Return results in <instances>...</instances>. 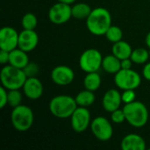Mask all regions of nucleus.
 <instances>
[{
	"instance_id": "obj_1",
	"label": "nucleus",
	"mask_w": 150,
	"mask_h": 150,
	"mask_svg": "<svg viewBox=\"0 0 150 150\" xmlns=\"http://www.w3.org/2000/svg\"><path fill=\"white\" fill-rule=\"evenodd\" d=\"M111 25L112 15L110 11L104 7L92 9L91 14L86 18V26L88 31L96 36L105 35Z\"/></svg>"
},
{
	"instance_id": "obj_2",
	"label": "nucleus",
	"mask_w": 150,
	"mask_h": 150,
	"mask_svg": "<svg viewBox=\"0 0 150 150\" xmlns=\"http://www.w3.org/2000/svg\"><path fill=\"white\" fill-rule=\"evenodd\" d=\"M77 106L75 98L69 95H57L50 100L48 105L51 114L58 119L70 118Z\"/></svg>"
},
{
	"instance_id": "obj_3",
	"label": "nucleus",
	"mask_w": 150,
	"mask_h": 150,
	"mask_svg": "<svg viewBox=\"0 0 150 150\" xmlns=\"http://www.w3.org/2000/svg\"><path fill=\"white\" fill-rule=\"evenodd\" d=\"M123 110L126 120L132 127L140 128L147 125L149 114L147 106L142 102L134 100L129 104H125Z\"/></svg>"
},
{
	"instance_id": "obj_4",
	"label": "nucleus",
	"mask_w": 150,
	"mask_h": 150,
	"mask_svg": "<svg viewBox=\"0 0 150 150\" xmlns=\"http://www.w3.org/2000/svg\"><path fill=\"white\" fill-rule=\"evenodd\" d=\"M26 78L27 76L24 69L16 68L11 64L3 67L1 69V83L7 90L22 89Z\"/></svg>"
},
{
	"instance_id": "obj_5",
	"label": "nucleus",
	"mask_w": 150,
	"mask_h": 150,
	"mask_svg": "<svg viewBox=\"0 0 150 150\" xmlns=\"http://www.w3.org/2000/svg\"><path fill=\"white\" fill-rule=\"evenodd\" d=\"M34 120V115L33 110L25 105H20L12 108L11 112V122L12 127L18 132L28 131Z\"/></svg>"
},
{
	"instance_id": "obj_6",
	"label": "nucleus",
	"mask_w": 150,
	"mask_h": 150,
	"mask_svg": "<svg viewBox=\"0 0 150 150\" xmlns=\"http://www.w3.org/2000/svg\"><path fill=\"white\" fill-rule=\"evenodd\" d=\"M114 83L120 90H136L142 83V78L135 70L123 69L114 75Z\"/></svg>"
},
{
	"instance_id": "obj_7",
	"label": "nucleus",
	"mask_w": 150,
	"mask_h": 150,
	"mask_svg": "<svg viewBox=\"0 0 150 150\" xmlns=\"http://www.w3.org/2000/svg\"><path fill=\"white\" fill-rule=\"evenodd\" d=\"M103 56L96 48H89L83 51L79 58V66L85 73L96 72L102 68Z\"/></svg>"
},
{
	"instance_id": "obj_8",
	"label": "nucleus",
	"mask_w": 150,
	"mask_h": 150,
	"mask_svg": "<svg viewBox=\"0 0 150 150\" xmlns=\"http://www.w3.org/2000/svg\"><path fill=\"white\" fill-rule=\"evenodd\" d=\"M91 129L93 135L101 142L109 141L113 134L112 123L103 116L96 117L91 120Z\"/></svg>"
},
{
	"instance_id": "obj_9",
	"label": "nucleus",
	"mask_w": 150,
	"mask_h": 150,
	"mask_svg": "<svg viewBox=\"0 0 150 150\" xmlns=\"http://www.w3.org/2000/svg\"><path fill=\"white\" fill-rule=\"evenodd\" d=\"M91 112L87 107L77 106L70 117V124L72 129L76 133H83L91 127Z\"/></svg>"
},
{
	"instance_id": "obj_10",
	"label": "nucleus",
	"mask_w": 150,
	"mask_h": 150,
	"mask_svg": "<svg viewBox=\"0 0 150 150\" xmlns=\"http://www.w3.org/2000/svg\"><path fill=\"white\" fill-rule=\"evenodd\" d=\"M72 18V8L70 4L58 2L52 5L48 11V18L54 25L67 23Z\"/></svg>"
},
{
	"instance_id": "obj_11",
	"label": "nucleus",
	"mask_w": 150,
	"mask_h": 150,
	"mask_svg": "<svg viewBox=\"0 0 150 150\" xmlns=\"http://www.w3.org/2000/svg\"><path fill=\"white\" fill-rule=\"evenodd\" d=\"M19 33L11 26H4L0 30V49L11 52L18 47Z\"/></svg>"
},
{
	"instance_id": "obj_12",
	"label": "nucleus",
	"mask_w": 150,
	"mask_h": 150,
	"mask_svg": "<svg viewBox=\"0 0 150 150\" xmlns=\"http://www.w3.org/2000/svg\"><path fill=\"white\" fill-rule=\"evenodd\" d=\"M51 79L56 85L66 86L74 81L75 72L67 65H58L51 71Z\"/></svg>"
},
{
	"instance_id": "obj_13",
	"label": "nucleus",
	"mask_w": 150,
	"mask_h": 150,
	"mask_svg": "<svg viewBox=\"0 0 150 150\" xmlns=\"http://www.w3.org/2000/svg\"><path fill=\"white\" fill-rule=\"evenodd\" d=\"M23 93L31 100L39 99L43 94V84L36 76L27 77L23 87Z\"/></svg>"
},
{
	"instance_id": "obj_14",
	"label": "nucleus",
	"mask_w": 150,
	"mask_h": 150,
	"mask_svg": "<svg viewBox=\"0 0 150 150\" xmlns=\"http://www.w3.org/2000/svg\"><path fill=\"white\" fill-rule=\"evenodd\" d=\"M39 43L38 33L34 30L23 29L18 36V48L29 53L36 48Z\"/></svg>"
},
{
	"instance_id": "obj_15",
	"label": "nucleus",
	"mask_w": 150,
	"mask_h": 150,
	"mask_svg": "<svg viewBox=\"0 0 150 150\" xmlns=\"http://www.w3.org/2000/svg\"><path fill=\"white\" fill-rule=\"evenodd\" d=\"M122 102L121 93L116 89L108 90L103 96L102 98V106L105 111L112 112L120 107Z\"/></svg>"
},
{
	"instance_id": "obj_16",
	"label": "nucleus",
	"mask_w": 150,
	"mask_h": 150,
	"mask_svg": "<svg viewBox=\"0 0 150 150\" xmlns=\"http://www.w3.org/2000/svg\"><path fill=\"white\" fill-rule=\"evenodd\" d=\"M121 149L123 150H145V140L137 134H128L121 141Z\"/></svg>"
},
{
	"instance_id": "obj_17",
	"label": "nucleus",
	"mask_w": 150,
	"mask_h": 150,
	"mask_svg": "<svg viewBox=\"0 0 150 150\" xmlns=\"http://www.w3.org/2000/svg\"><path fill=\"white\" fill-rule=\"evenodd\" d=\"M29 56L27 52L17 47L10 52L9 64L24 69L29 63Z\"/></svg>"
},
{
	"instance_id": "obj_18",
	"label": "nucleus",
	"mask_w": 150,
	"mask_h": 150,
	"mask_svg": "<svg viewBox=\"0 0 150 150\" xmlns=\"http://www.w3.org/2000/svg\"><path fill=\"white\" fill-rule=\"evenodd\" d=\"M102 69L108 74L115 75L121 69V61L114 54H108L103 57Z\"/></svg>"
},
{
	"instance_id": "obj_19",
	"label": "nucleus",
	"mask_w": 150,
	"mask_h": 150,
	"mask_svg": "<svg viewBox=\"0 0 150 150\" xmlns=\"http://www.w3.org/2000/svg\"><path fill=\"white\" fill-rule=\"evenodd\" d=\"M132 52H133V49L130 44L122 40L116 43H113L112 47V54L118 57L120 61L123 59L130 58Z\"/></svg>"
},
{
	"instance_id": "obj_20",
	"label": "nucleus",
	"mask_w": 150,
	"mask_h": 150,
	"mask_svg": "<svg viewBox=\"0 0 150 150\" xmlns=\"http://www.w3.org/2000/svg\"><path fill=\"white\" fill-rule=\"evenodd\" d=\"M101 83H102V79L100 75L98 73V71L87 73L83 78L84 88L91 91H95L98 90L101 86Z\"/></svg>"
},
{
	"instance_id": "obj_21",
	"label": "nucleus",
	"mask_w": 150,
	"mask_h": 150,
	"mask_svg": "<svg viewBox=\"0 0 150 150\" xmlns=\"http://www.w3.org/2000/svg\"><path fill=\"white\" fill-rule=\"evenodd\" d=\"M75 99H76V102L78 106L89 107L95 103L96 97H95L94 91H91L85 89V90L80 91L75 97Z\"/></svg>"
},
{
	"instance_id": "obj_22",
	"label": "nucleus",
	"mask_w": 150,
	"mask_h": 150,
	"mask_svg": "<svg viewBox=\"0 0 150 150\" xmlns=\"http://www.w3.org/2000/svg\"><path fill=\"white\" fill-rule=\"evenodd\" d=\"M72 8V18L76 19H85L91 14L92 9L86 3H77L75 4Z\"/></svg>"
},
{
	"instance_id": "obj_23",
	"label": "nucleus",
	"mask_w": 150,
	"mask_h": 150,
	"mask_svg": "<svg viewBox=\"0 0 150 150\" xmlns=\"http://www.w3.org/2000/svg\"><path fill=\"white\" fill-rule=\"evenodd\" d=\"M150 54L149 50L143 48V47H138L133 50L131 54V60L135 64H144L147 63L148 60L149 59Z\"/></svg>"
},
{
	"instance_id": "obj_24",
	"label": "nucleus",
	"mask_w": 150,
	"mask_h": 150,
	"mask_svg": "<svg viewBox=\"0 0 150 150\" xmlns=\"http://www.w3.org/2000/svg\"><path fill=\"white\" fill-rule=\"evenodd\" d=\"M105 38L112 43H116L120 40H122L123 38V32L121 30L120 27L117 26V25H112L107 32L105 33Z\"/></svg>"
},
{
	"instance_id": "obj_25",
	"label": "nucleus",
	"mask_w": 150,
	"mask_h": 150,
	"mask_svg": "<svg viewBox=\"0 0 150 150\" xmlns=\"http://www.w3.org/2000/svg\"><path fill=\"white\" fill-rule=\"evenodd\" d=\"M37 25H38V19H37V17L33 13L28 12V13H25L22 17L21 25H22L23 29L35 30Z\"/></svg>"
},
{
	"instance_id": "obj_26",
	"label": "nucleus",
	"mask_w": 150,
	"mask_h": 150,
	"mask_svg": "<svg viewBox=\"0 0 150 150\" xmlns=\"http://www.w3.org/2000/svg\"><path fill=\"white\" fill-rule=\"evenodd\" d=\"M22 101V93L19 89L16 90H8V105L14 108L21 105Z\"/></svg>"
},
{
	"instance_id": "obj_27",
	"label": "nucleus",
	"mask_w": 150,
	"mask_h": 150,
	"mask_svg": "<svg viewBox=\"0 0 150 150\" xmlns=\"http://www.w3.org/2000/svg\"><path fill=\"white\" fill-rule=\"evenodd\" d=\"M111 120L115 124H121L126 121V115L123 109H117L111 112Z\"/></svg>"
},
{
	"instance_id": "obj_28",
	"label": "nucleus",
	"mask_w": 150,
	"mask_h": 150,
	"mask_svg": "<svg viewBox=\"0 0 150 150\" xmlns=\"http://www.w3.org/2000/svg\"><path fill=\"white\" fill-rule=\"evenodd\" d=\"M122 102L124 104H129L131 102H134L136 98V94L134 90H125L121 93Z\"/></svg>"
},
{
	"instance_id": "obj_29",
	"label": "nucleus",
	"mask_w": 150,
	"mask_h": 150,
	"mask_svg": "<svg viewBox=\"0 0 150 150\" xmlns=\"http://www.w3.org/2000/svg\"><path fill=\"white\" fill-rule=\"evenodd\" d=\"M24 71H25V75L27 76V77L35 76V75L38 74V72H39V67L36 63L29 62L27 64V66L24 69Z\"/></svg>"
},
{
	"instance_id": "obj_30",
	"label": "nucleus",
	"mask_w": 150,
	"mask_h": 150,
	"mask_svg": "<svg viewBox=\"0 0 150 150\" xmlns=\"http://www.w3.org/2000/svg\"><path fill=\"white\" fill-rule=\"evenodd\" d=\"M0 108L3 109L5 105H8V90L3 85L0 87Z\"/></svg>"
},
{
	"instance_id": "obj_31",
	"label": "nucleus",
	"mask_w": 150,
	"mask_h": 150,
	"mask_svg": "<svg viewBox=\"0 0 150 150\" xmlns=\"http://www.w3.org/2000/svg\"><path fill=\"white\" fill-rule=\"evenodd\" d=\"M9 58H10V52L0 49V63L3 65L9 63Z\"/></svg>"
},
{
	"instance_id": "obj_32",
	"label": "nucleus",
	"mask_w": 150,
	"mask_h": 150,
	"mask_svg": "<svg viewBox=\"0 0 150 150\" xmlns=\"http://www.w3.org/2000/svg\"><path fill=\"white\" fill-rule=\"evenodd\" d=\"M133 63H134V62L131 60V58L123 59V60H121V69H132Z\"/></svg>"
},
{
	"instance_id": "obj_33",
	"label": "nucleus",
	"mask_w": 150,
	"mask_h": 150,
	"mask_svg": "<svg viewBox=\"0 0 150 150\" xmlns=\"http://www.w3.org/2000/svg\"><path fill=\"white\" fill-rule=\"evenodd\" d=\"M142 76L143 77L148 80L150 81V62H147L145 64V66L143 67V69H142Z\"/></svg>"
},
{
	"instance_id": "obj_34",
	"label": "nucleus",
	"mask_w": 150,
	"mask_h": 150,
	"mask_svg": "<svg viewBox=\"0 0 150 150\" xmlns=\"http://www.w3.org/2000/svg\"><path fill=\"white\" fill-rule=\"evenodd\" d=\"M145 43L147 45V47L150 49V32L146 35V38H145Z\"/></svg>"
},
{
	"instance_id": "obj_35",
	"label": "nucleus",
	"mask_w": 150,
	"mask_h": 150,
	"mask_svg": "<svg viewBox=\"0 0 150 150\" xmlns=\"http://www.w3.org/2000/svg\"><path fill=\"white\" fill-rule=\"evenodd\" d=\"M76 0H58V2L63 3V4H73Z\"/></svg>"
}]
</instances>
